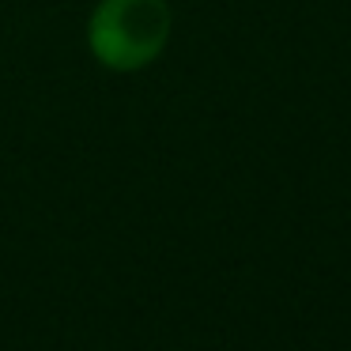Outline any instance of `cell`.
Listing matches in <instances>:
<instances>
[{"mask_svg":"<svg viewBox=\"0 0 351 351\" xmlns=\"http://www.w3.org/2000/svg\"><path fill=\"white\" fill-rule=\"evenodd\" d=\"M170 27L167 0H102L87 19V46L102 69L140 72L167 49Z\"/></svg>","mask_w":351,"mask_h":351,"instance_id":"1","label":"cell"}]
</instances>
